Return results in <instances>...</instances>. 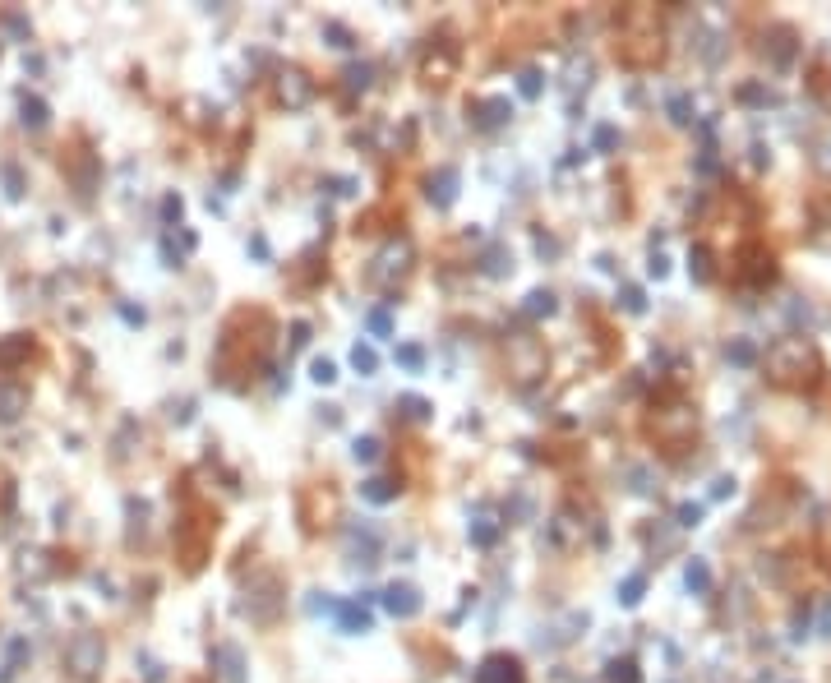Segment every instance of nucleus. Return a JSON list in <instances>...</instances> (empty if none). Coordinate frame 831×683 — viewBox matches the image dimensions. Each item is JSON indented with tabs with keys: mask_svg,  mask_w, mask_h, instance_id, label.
Returning <instances> with one entry per match:
<instances>
[{
	"mask_svg": "<svg viewBox=\"0 0 831 683\" xmlns=\"http://www.w3.org/2000/svg\"><path fill=\"white\" fill-rule=\"evenodd\" d=\"M665 56V24L651 5H628L619 14V60L633 70H651Z\"/></svg>",
	"mask_w": 831,
	"mask_h": 683,
	"instance_id": "1",
	"label": "nucleus"
},
{
	"mask_svg": "<svg viewBox=\"0 0 831 683\" xmlns=\"http://www.w3.org/2000/svg\"><path fill=\"white\" fill-rule=\"evenodd\" d=\"M767 374L771 384L781 388H818L822 384V356L808 337H781L776 347L767 351Z\"/></svg>",
	"mask_w": 831,
	"mask_h": 683,
	"instance_id": "2",
	"label": "nucleus"
},
{
	"mask_svg": "<svg viewBox=\"0 0 831 683\" xmlns=\"http://www.w3.org/2000/svg\"><path fill=\"white\" fill-rule=\"evenodd\" d=\"M213 536H217V513H208L199 499H190L181 522H176V550H181L185 573H199V568H204L208 550H213Z\"/></svg>",
	"mask_w": 831,
	"mask_h": 683,
	"instance_id": "3",
	"label": "nucleus"
},
{
	"mask_svg": "<svg viewBox=\"0 0 831 683\" xmlns=\"http://www.w3.org/2000/svg\"><path fill=\"white\" fill-rule=\"evenodd\" d=\"M735 282L739 287H753V291L776 282V254H771L762 240H744L735 250Z\"/></svg>",
	"mask_w": 831,
	"mask_h": 683,
	"instance_id": "4",
	"label": "nucleus"
},
{
	"mask_svg": "<svg viewBox=\"0 0 831 683\" xmlns=\"http://www.w3.org/2000/svg\"><path fill=\"white\" fill-rule=\"evenodd\" d=\"M421 74H425V84H448V79L458 74V47H453L448 37L430 42V47H425V60H421Z\"/></svg>",
	"mask_w": 831,
	"mask_h": 683,
	"instance_id": "5",
	"label": "nucleus"
},
{
	"mask_svg": "<svg viewBox=\"0 0 831 683\" xmlns=\"http://www.w3.org/2000/svg\"><path fill=\"white\" fill-rule=\"evenodd\" d=\"M102 642H97L93 633H79L70 642V651H65V660H70V670H74V679H93L97 670H102Z\"/></svg>",
	"mask_w": 831,
	"mask_h": 683,
	"instance_id": "6",
	"label": "nucleus"
},
{
	"mask_svg": "<svg viewBox=\"0 0 831 683\" xmlns=\"http://www.w3.org/2000/svg\"><path fill=\"white\" fill-rule=\"evenodd\" d=\"M651 430L661 434V439H688V434L698 430V411L684 407V402H675V407H665L651 416Z\"/></svg>",
	"mask_w": 831,
	"mask_h": 683,
	"instance_id": "7",
	"label": "nucleus"
},
{
	"mask_svg": "<svg viewBox=\"0 0 831 683\" xmlns=\"http://www.w3.org/2000/svg\"><path fill=\"white\" fill-rule=\"evenodd\" d=\"M795 28H785V24H776V28H767L762 33V56L771 60V70H790L795 65Z\"/></svg>",
	"mask_w": 831,
	"mask_h": 683,
	"instance_id": "8",
	"label": "nucleus"
},
{
	"mask_svg": "<svg viewBox=\"0 0 831 683\" xmlns=\"http://www.w3.org/2000/svg\"><path fill=\"white\" fill-rule=\"evenodd\" d=\"M314 97V79L305 70H282L277 74V102H287V107H305Z\"/></svg>",
	"mask_w": 831,
	"mask_h": 683,
	"instance_id": "9",
	"label": "nucleus"
},
{
	"mask_svg": "<svg viewBox=\"0 0 831 683\" xmlns=\"http://www.w3.org/2000/svg\"><path fill=\"white\" fill-rule=\"evenodd\" d=\"M476 683H527V674H522V665L513 656H490L476 670Z\"/></svg>",
	"mask_w": 831,
	"mask_h": 683,
	"instance_id": "10",
	"label": "nucleus"
},
{
	"mask_svg": "<svg viewBox=\"0 0 831 683\" xmlns=\"http://www.w3.org/2000/svg\"><path fill=\"white\" fill-rule=\"evenodd\" d=\"M388 610L393 614H416L421 610V596L411 587H388Z\"/></svg>",
	"mask_w": 831,
	"mask_h": 683,
	"instance_id": "11",
	"label": "nucleus"
},
{
	"mask_svg": "<svg viewBox=\"0 0 831 683\" xmlns=\"http://www.w3.org/2000/svg\"><path fill=\"white\" fill-rule=\"evenodd\" d=\"M684 582H688V591H693V596H707V591H711V568H707V559H693V564H688V573H684Z\"/></svg>",
	"mask_w": 831,
	"mask_h": 683,
	"instance_id": "12",
	"label": "nucleus"
},
{
	"mask_svg": "<svg viewBox=\"0 0 831 683\" xmlns=\"http://www.w3.org/2000/svg\"><path fill=\"white\" fill-rule=\"evenodd\" d=\"M217 660H222V679H227V683H245L241 651H236V647H217Z\"/></svg>",
	"mask_w": 831,
	"mask_h": 683,
	"instance_id": "13",
	"label": "nucleus"
},
{
	"mask_svg": "<svg viewBox=\"0 0 831 683\" xmlns=\"http://www.w3.org/2000/svg\"><path fill=\"white\" fill-rule=\"evenodd\" d=\"M688 273L698 277V282H711V250L707 245H693V254H688Z\"/></svg>",
	"mask_w": 831,
	"mask_h": 683,
	"instance_id": "14",
	"label": "nucleus"
},
{
	"mask_svg": "<svg viewBox=\"0 0 831 683\" xmlns=\"http://www.w3.org/2000/svg\"><path fill=\"white\" fill-rule=\"evenodd\" d=\"M28 397H24V388H0V416L10 420V416H19V407H24Z\"/></svg>",
	"mask_w": 831,
	"mask_h": 683,
	"instance_id": "15",
	"label": "nucleus"
},
{
	"mask_svg": "<svg viewBox=\"0 0 831 683\" xmlns=\"http://www.w3.org/2000/svg\"><path fill=\"white\" fill-rule=\"evenodd\" d=\"M605 683H642L638 679V665H633V660H615V665H610V674H605Z\"/></svg>",
	"mask_w": 831,
	"mask_h": 683,
	"instance_id": "16",
	"label": "nucleus"
},
{
	"mask_svg": "<svg viewBox=\"0 0 831 683\" xmlns=\"http://www.w3.org/2000/svg\"><path fill=\"white\" fill-rule=\"evenodd\" d=\"M725 356L735 360V365H753L758 360V351H753V342H744V337H735L730 347H725Z\"/></svg>",
	"mask_w": 831,
	"mask_h": 683,
	"instance_id": "17",
	"label": "nucleus"
},
{
	"mask_svg": "<svg viewBox=\"0 0 831 683\" xmlns=\"http://www.w3.org/2000/svg\"><path fill=\"white\" fill-rule=\"evenodd\" d=\"M365 494H370L374 504H388V499L398 494V485H393V480H370V485H365Z\"/></svg>",
	"mask_w": 831,
	"mask_h": 683,
	"instance_id": "18",
	"label": "nucleus"
},
{
	"mask_svg": "<svg viewBox=\"0 0 831 683\" xmlns=\"http://www.w3.org/2000/svg\"><path fill=\"white\" fill-rule=\"evenodd\" d=\"M813 162H818V171H827V176H831V130L822 134L818 144H813Z\"/></svg>",
	"mask_w": 831,
	"mask_h": 683,
	"instance_id": "19",
	"label": "nucleus"
},
{
	"mask_svg": "<svg viewBox=\"0 0 831 683\" xmlns=\"http://www.w3.org/2000/svg\"><path fill=\"white\" fill-rule=\"evenodd\" d=\"M619 600H624V605H638V600H642V573H633V577H628V582H624V591H619Z\"/></svg>",
	"mask_w": 831,
	"mask_h": 683,
	"instance_id": "20",
	"label": "nucleus"
},
{
	"mask_svg": "<svg viewBox=\"0 0 831 683\" xmlns=\"http://www.w3.org/2000/svg\"><path fill=\"white\" fill-rule=\"evenodd\" d=\"M453 185H458V171H439V204H453Z\"/></svg>",
	"mask_w": 831,
	"mask_h": 683,
	"instance_id": "21",
	"label": "nucleus"
},
{
	"mask_svg": "<svg viewBox=\"0 0 831 683\" xmlns=\"http://www.w3.org/2000/svg\"><path fill=\"white\" fill-rule=\"evenodd\" d=\"M351 365H356L361 374H374V351L370 347H356V351H351Z\"/></svg>",
	"mask_w": 831,
	"mask_h": 683,
	"instance_id": "22",
	"label": "nucleus"
},
{
	"mask_svg": "<svg viewBox=\"0 0 831 683\" xmlns=\"http://www.w3.org/2000/svg\"><path fill=\"white\" fill-rule=\"evenodd\" d=\"M342 624L347 628H370V614L365 610H342Z\"/></svg>",
	"mask_w": 831,
	"mask_h": 683,
	"instance_id": "23",
	"label": "nucleus"
},
{
	"mask_svg": "<svg viewBox=\"0 0 831 683\" xmlns=\"http://www.w3.org/2000/svg\"><path fill=\"white\" fill-rule=\"evenodd\" d=\"M314 379H319V384H333V379H338V370H333L328 360H319V365H314Z\"/></svg>",
	"mask_w": 831,
	"mask_h": 683,
	"instance_id": "24",
	"label": "nucleus"
},
{
	"mask_svg": "<svg viewBox=\"0 0 831 683\" xmlns=\"http://www.w3.org/2000/svg\"><path fill=\"white\" fill-rule=\"evenodd\" d=\"M541 310L550 314V310H554V300L545 296V291H536V296H531V314H541Z\"/></svg>",
	"mask_w": 831,
	"mask_h": 683,
	"instance_id": "25",
	"label": "nucleus"
},
{
	"mask_svg": "<svg viewBox=\"0 0 831 683\" xmlns=\"http://www.w3.org/2000/svg\"><path fill=\"white\" fill-rule=\"evenodd\" d=\"M522 93H527V97L541 93V74H522Z\"/></svg>",
	"mask_w": 831,
	"mask_h": 683,
	"instance_id": "26",
	"label": "nucleus"
},
{
	"mask_svg": "<svg viewBox=\"0 0 831 683\" xmlns=\"http://www.w3.org/2000/svg\"><path fill=\"white\" fill-rule=\"evenodd\" d=\"M813 88H818V97L831 107V74H818V84H813Z\"/></svg>",
	"mask_w": 831,
	"mask_h": 683,
	"instance_id": "27",
	"label": "nucleus"
},
{
	"mask_svg": "<svg viewBox=\"0 0 831 683\" xmlns=\"http://www.w3.org/2000/svg\"><path fill=\"white\" fill-rule=\"evenodd\" d=\"M370 328H374L379 337H384V333H388V314H384V310H374V314H370Z\"/></svg>",
	"mask_w": 831,
	"mask_h": 683,
	"instance_id": "28",
	"label": "nucleus"
},
{
	"mask_svg": "<svg viewBox=\"0 0 831 683\" xmlns=\"http://www.w3.org/2000/svg\"><path fill=\"white\" fill-rule=\"evenodd\" d=\"M374 453H379V444H374V439H361V444H356V457H365V462H370Z\"/></svg>",
	"mask_w": 831,
	"mask_h": 683,
	"instance_id": "29",
	"label": "nucleus"
},
{
	"mask_svg": "<svg viewBox=\"0 0 831 683\" xmlns=\"http://www.w3.org/2000/svg\"><path fill=\"white\" fill-rule=\"evenodd\" d=\"M818 227L831 231V199H822V204H818Z\"/></svg>",
	"mask_w": 831,
	"mask_h": 683,
	"instance_id": "30",
	"label": "nucleus"
},
{
	"mask_svg": "<svg viewBox=\"0 0 831 683\" xmlns=\"http://www.w3.org/2000/svg\"><path fill=\"white\" fill-rule=\"evenodd\" d=\"M818 633H822V637H831V605H827V610H822V624H818Z\"/></svg>",
	"mask_w": 831,
	"mask_h": 683,
	"instance_id": "31",
	"label": "nucleus"
}]
</instances>
